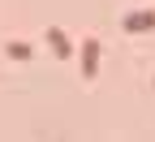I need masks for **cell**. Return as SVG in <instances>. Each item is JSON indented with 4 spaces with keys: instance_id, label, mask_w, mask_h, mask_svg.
I'll return each instance as SVG.
<instances>
[{
    "instance_id": "1",
    "label": "cell",
    "mask_w": 155,
    "mask_h": 142,
    "mask_svg": "<svg viewBox=\"0 0 155 142\" xmlns=\"http://www.w3.org/2000/svg\"><path fill=\"white\" fill-rule=\"evenodd\" d=\"M125 30H129V35H134V30H155V13H151V9H138V13L129 9V13H125Z\"/></svg>"
},
{
    "instance_id": "4",
    "label": "cell",
    "mask_w": 155,
    "mask_h": 142,
    "mask_svg": "<svg viewBox=\"0 0 155 142\" xmlns=\"http://www.w3.org/2000/svg\"><path fill=\"white\" fill-rule=\"evenodd\" d=\"M9 56H13V60H26L30 48H26V43H9Z\"/></svg>"
},
{
    "instance_id": "3",
    "label": "cell",
    "mask_w": 155,
    "mask_h": 142,
    "mask_svg": "<svg viewBox=\"0 0 155 142\" xmlns=\"http://www.w3.org/2000/svg\"><path fill=\"white\" fill-rule=\"evenodd\" d=\"M48 43H52V48H56V56H61V60H65V56H73V43H69V39H65V35H61V30H56V26H52V30H48Z\"/></svg>"
},
{
    "instance_id": "2",
    "label": "cell",
    "mask_w": 155,
    "mask_h": 142,
    "mask_svg": "<svg viewBox=\"0 0 155 142\" xmlns=\"http://www.w3.org/2000/svg\"><path fill=\"white\" fill-rule=\"evenodd\" d=\"M82 52H86L82 73H86V78H95V69H99V43H95V39H86V43H82Z\"/></svg>"
}]
</instances>
